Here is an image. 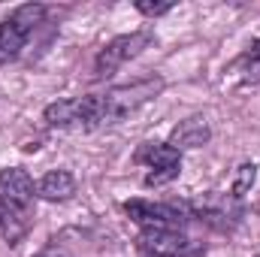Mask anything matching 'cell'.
Returning <instances> with one entry per match:
<instances>
[{"instance_id": "obj_1", "label": "cell", "mask_w": 260, "mask_h": 257, "mask_svg": "<svg viewBox=\"0 0 260 257\" xmlns=\"http://www.w3.org/2000/svg\"><path fill=\"white\" fill-rule=\"evenodd\" d=\"M164 88L160 79H139L133 85H121V88H112L106 94H100V112H103V124H115L121 121L127 112L139 109L142 103H148L151 97H157Z\"/></svg>"}, {"instance_id": "obj_2", "label": "cell", "mask_w": 260, "mask_h": 257, "mask_svg": "<svg viewBox=\"0 0 260 257\" xmlns=\"http://www.w3.org/2000/svg\"><path fill=\"white\" fill-rule=\"evenodd\" d=\"M43 121L49 127H100L103 124V112H100V94L91 97H70V100H58L52 106H46Z\"/></svg>"}, {"instance_id": "obj_3", "label": "cell", "mask_w": 260, "mask_h": 257, "mask_svg": "<svg viewBox=\"0 0 260 257\" xmlns=\"http://www.w3.org/2000/svg\"><path fill=\"white\" fill-rule=\"evenodd\" d=\"M43 15H46V9L40 3H27V6H18L15 12H9L0 21V64L18 58V52L30 40L34 27L43 21Z\"/></svg>"}, {"instance_id": "obj_4", "label": "cell", "mask_w": 260, "mask_h": 257, "mask_svg": "<svg viewBox=\"0 0 260 257\" xmlns=\"http://www.w3.org/2000/svg\"><path fill=\"white\" fill-rule=\"evenodd\" d=\"M124 212L142 230H182L191 218L188 203H151V200H127Z\"/></svg>"}, {"instance_id": "obj_5", "label": "cell", "mask_w": 260, "mask_h": 257, "mask_svg": "<svg viewBox=\"0 0 260 257\" xmlns=\"http://www.w3.org/2000/svg\"><path fill=\"white\" fill-rule=\"evenodd\" d=\"M136 160L148 167V176H145L148 188H160L182 173V154L170 142H145L136 151Z\"/></svg>"}, {"instance_id": "obj_6", "label": "cell", "mask_w": 260, "mask_h": 257, "mask_svg": "<svg viewBox=\"0 0 260 257\" xmlns=\"http://www.w3.org/2000/svg\"><path fill=\"white\" fill-rule=\"evenodd\" d=\"M151 43V34L148 30H136V34H124V37H115L112 43H106L94 61V76L97 79H106L112 73H118L121 67L133 61L145 46Z\"/></svg>"}, {"instance_id": "obj_7", "label": "cell", "mask_w": 260, "mask_h": 257, "mask_svg": "<svg viewBox=\"0 0 260 257\" xmlns=\"http://www.w3.org/2000/svg\"><path fill=\"white\" fill-rule=\"evenodd\" d=\"M139 251L148 257H197L203 248L182 230H142L136 239Z\"/></svg>"}, {"instance_id": "obj_8", "label": "cell", "mask_w": 260, "mask_h": 257, "mask_svg": "<svg viewBox=\"0 0 260 257\" xmlns=\"http://www.w3.org/2000/svg\"><path fill=\"white\" fill-rule=\"evenodd\" d=\"M0 206L34 215V182L21 167L0 170Z\"/></svg>"}, {"instance_id": "obj_9", "label": "cell", "mask_w": 260, "mask_h": 257, "mask_svg": "<svg viewBox=\"0 0 260 257\" xmlns=\"http://www.w3.org/2000/svg\"><path fill=\"white\" fill-rule=\"evenodd\" d=\"M188 212L191 218L200 221H209V224H218V227H227L236 215H239V206L230 200V197H218V194H203L200 200L188 203Z\"/></svg>"}, {"instance_id": "obj_10", "label": "cell", "mask_w": 260, "mask_h": 257, "mask_svg": "<svg viewBox=\"0 0 260 257\" xmlns=\"http://www.w3.org/2000/svg\"><path fill=\"white\" fill-rule=\"evenodd\" d=\"M37 194H40L43 200H52V203L70 200V197L76 194V179H73L67 170H52V173H46V176L37 182Z\"/></svg>"}, {"instance_id": "obj_11", "label": "cell", "mask_w": 260, "mask_h": 257, "mask_svg": "<svg viewBox=\"0 0 260 257\" xmlns=\"http://www.w3.org/2000/svg\"><path fill=\"white\" fill-rule=\"evenodd\" d=\"M209 136H212V130L203 118H188V121L173 127L170 145H176V148H200V145L209 142Z\"/></svg>"}, {"instance_id": "obj_12", "label": "cell", "mask_w": 260, "mask_h": 257, "mask_svg": "<svg viewBox=\"0 0 260 257\" xmlns=\"http://www.w3.org/2000/svg\"><path fill=\"white\" fill-rule=\"evenodd\" d=\"M30 224H34V215L0 206V239H6L9 245H18V242L27 236Z\"/></svg>"}, {"instance_id": "obj_13", "label": "cell", "mask_w": 260, "mask_h": 257, "mask_svg": "<svg viewBox=\"0 0 260 257\" xmlns=\"http://www.w3.org/2000/svg\"><path fill=\"white\" fill-rule=\"evenodd\" d=\"M236 70L242 73V79L245 82H260V40L239 58V64H236Z\"/></svg>"}, {"instance_id": "obj_14", "label": "cell", "mask_w": 260, "mask_h": 257, "mask_svg": "<svg viewBox=\"0 0 260 257\" xmlns=\"http://www.w3.org/2000/svg\"><path fill=\"white\" fill-rule=\"evenodd\" d=\"M248 185H254V164L239 167V182H236V188H233V197H242Z\"/></svg>"}, {"instance_id": "obj_15", "label": "cell", "mask_w": 260, "mask_h": 257, "mask_svg": "<svg viewBox=\"0 0 260 257\" xmlns=\"http://www.w3.org/2000/svg\"><path fill=\"white\" fill-rule=\"evenodd\" d=\"M136 9H139L142 15H164V12H170V9H173V3H170V0H164V3H151V0H136Z\"/></svg>"}, {"instance_id": "obj_16", "label": "cell", "mask_w": 260, "mask_h": 257, "mask_svg": "<svg viewBox=\"0 0 260 257\" xmlns=\"http://www.w3.org/2000/svg\"><path fill=\"white\" fill-rule=\"evenodd\" d=\"M37 257H67V254H55V251H46V254H37Z\"/></svg>"}]
</instances>
